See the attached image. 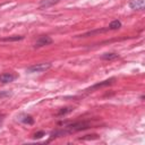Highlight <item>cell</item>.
<instances>
[{
    "label": "cell",
    "mask_w": 145,
    "mask_h": 145,
    "mask_svg": "<svg viewBox=\"0 0 145 145\" xmlns=\"http://www.w3.org/2000/svg\"><path fill=\"white\" fill-rule=\"evenodd\" d=\"M18 120L23 123H26V125H33L34 123V119L29 114H20L18 117Z\"/></svg>",
    "instance_id": "cell-6"
},
{
    "label": "cell",
    "mask_w": 145,
    "mask_h": 145,
    "mask_svg": "<svg viewBox=\"0 0 145 145\" xmlns=\"http://www.w3.org/2000/svg\"><path fill=\"white\" fill-rule=\"evenodd\" d=\"M120 27H121V22L118 20V19H116V20H112V22L109 24L108 29H109V31H116V29H119Z\"/></svg>",
    "instance_id": "cell-7"
},
{
    "label": "cell",
    "mask_w": 145,
    "mask_h": 145,
    "mask_svg": "<svg viewBox=\"0 0 145 145\" xmlns=\"http://www.w3.org/2000/svg\"><path fill=\"white\" fill-rule=\"evenodd\" d=\"M72 110H74V109H72V108H70V106H68V108H62V109H60V110L58 111L57 116H59V117H61V116H65V114H67V113L71 112Z\"/></svg>",
    "instance_id": "cell-11"
},
{
    "label": "cell",
    "mask_w": 145,
    "mask_h": 145,
    "mask_svg": "<svg viewBox=\"0 0 145 145\" xmlns=\"http://www.w3.org/2000/svg\"><path fill=\"white\" fill-rule=\"evenodd\" d=\"M114 80H116V78H114V77H111V78H109V79H105V80H103V82H100V83L94 84L93 86H91V87L86 88L85 91H86L87 93L93 92V91H95V89H99V88H102V87H105V86H109V85L113 84V83H114Z\"/></svg>",
    "instance_id": "cell-2"
},
{
    "label": "cell",
    "mask_w": 145,
    "mask_h": 145,
    "mask_svg": "<svg viewBox=\"0 0 145 145\" xmlns=\"http://www.w3.org/2000/svg\"><path fill=\"white\" fill-rule=\"evenodd\" d=\"M23 39H24V36L15 35V36H9V37H2V39H0V42H14V41H20Z\"/></svg>",
    "instance_id": "cell-9"
},
{
    "label": "cell",
    "mask_w": 145,
    "mask_h": 145,
    "mask_svg": "<svg viewBox=\"0 0 145 145\" xmlns=\"http://www.w3.org/2000/svg\"><path fill=\"white\" fill-rule=\"evenodd\" d=\"M2 120H3V116H2V114H1V116H0V122H1V121H2Z\"/></svg>",
    "instance_id": "cell-14"
},
{
    "label": "cell",
    "mask_w": 145,
    "mask_h": 145,
    "mask_svg": "<svg viewBox=\"0 0 145 145\" xmlns=\"http://www.w3.org/2000/svg\"><path fill=\"white\" fill-rule=\"evenodd\" d=\"M16 78H17V75L11 74V72H3V74L0 75V82L3 83V84L11 83V82H14Z\"/></svg>",
    "instance_id": "cell-4"
},
{
    "label": "cell",
    "mask_w": 145,
    "mask_h": 145,
    "mask_svg": "<svg viewBox=\"0 0 145 145\" xmlns=\"http://www.w3.org/2000/svg\"><path fill=\"white\" fill-rule=\"evenodd\" d=\"M50 68H51V63H49V62L48 63H37V65H33V66L28 67L26 69V71L29 72V74H32V72H43V71H45Z\"/></svg>",
    "instance_id": "cell-1"
},
{
    "label": "cell",
    "mask_w": 145,
    "mask_h": 145,
    "mask_svg": "<svg viewBox=\"0 0 145 145\" xmlns=\"http://www.w3.org/2000/svg\"><path fill=\"white\" fill-rule=\"evenodd\" d=\"M11 95V92H0V99H2V97H6V96H10Z\"/></svg>",
    "instance_id": "cell-13"
},
{
    "label": "cell",
    "mask_w": 145,
    "mask_h": 145,
    "mask_svg": "<svg viewBox=\"0 0 145 145\" xmlns=\"http://www.w3.org/2000/svg\"><path fill=\"white\" fill-rule=\"evenodd\" d=\"M58 0H42L41 3H40V8H46V7H50L52 5H54Z\"/></svg>",
    "instance_id": "cell-10"
},
{
    "label": "cell",
    "mask_w": 145,
    "mask_h": 145,
    "mask_svg": "<svg viewBox=\"0 0 145 145\" xmlns=\"http://www.w3.org/2000/svg\"><path fill=\"white\" fill-rule=\"evenodd\" d=\"M128 6L134 10H143L145 7L144 0H129Z\"/></svg>",
    "instance_id": "cell-5"
},
{
    "label": "cell",
    "mask_w": 145,
    "mask_h": 145,
    "mask_svg": "<svg viewBox=\"0 0 145 145\" xmlns=\"http://www.w3.org/2000/svg\"><path fill=\"white\" fill-rule=\"evenodd\" d=\"M52 43V39L48 35H43V36H40L36 42H35V45L34 48H41V46H45V45H49Z\"/></svg>",
    "instance_id": "cell-3"
},
{
    "label": "cell",
    "mask_w": 145,
    "mask_h": 145,
    "mask_svg": "<svg viewBox=\"0 0 145 145\" xmlns=\"http://www.w3.org/2000/svg\"><path fill=\"white\" fill-rule=\"evenodd\" d=\"M43 136H45V133L41 130V131L35 133V134H34V136H33V138H34V139H40V138H42Z\"/></svg>",
    "instance_id": "cell-12"
},
{
    "label": "cell",
    "mask_w": 145,
    "mask_h": 145,
    "mask_svg": "<svg viewBox=\"0 0 145 145\" xmlns=\"http://www.w3.org/2000/svg\"><path fill=\"white\" fill-rule=\"evenodd\" d=\"M103 60H114V59H118L119 58V54L114 53V52H108V53H104L102 54L101 57Z\"/></svg>",
    "instance_id": "cell-8"
}]
</instances>
